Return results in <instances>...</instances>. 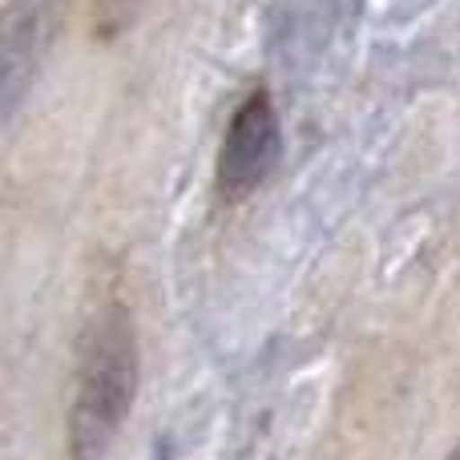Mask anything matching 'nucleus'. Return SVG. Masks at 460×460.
Here are the masks:
<instances>
[{"instance_id":"obj_1","label":"nucleus","mask_w":460,"mask_h":460,"mask_svg":"<svg viewBox=\"0 0 460 460\" xmlns=\"http://www.w3.org/2000/svg\"><path fill=\"white\" fill-rule=\"evenodd\" d=\"M137 332L126 307H105L85 335L77 364V388L69 400L65 445L69 460H105L118 432L126 429L137 396Z\"/></svg>"},{"instance_id":"obj_2","label":"nucleus","mask_w":460,"mask_h":460,"mask_svg":"<svg viewBox=\"0 0 460 460\" xmlns=\"http://www.w3.org/2000/svg\"><path fill=\"white\" fill-rule=\"evenodd\" d=\"M65 0H8L0 8V129L16 118L57 37Z\"/></svg>"},{"instance_id":"obj_3","label":"nucleus","mask_w":460,"mask_h":460,"mask_svg":"<svg viewBox=\"0 0 460 460\" xmlns=\"http://www.w3.org/2000/svg\"><path fill=\"white\" fill-rule=\"evenodd\" d=\"M279 113L262 89H254L234 113L218 150V190L226 202H243L267 182L279 162Z\"/></svg>"},{"instance_id":"obj_4","label":"nucleus","mask_w":460,"mask_h":460,"mask_svg":"<svg viewBox=\"0 0 460 460\" xmlns=\"http://www.w3.org/2000/svg\"><path fill=\"white\" fill-rule=\"evenodd\" d=\"M150 4V0H93V29L97 37H121V32L129 29V24L142 16V8Z\"/></svg>"},{"instance_id":"obj_5","label":"nucleus","mask_w":460,"mask_h":460,"mask_svg":"<svg viewBox=\"0 0 460 460\" xmlns=\"http://www.w3.org/2000/svg\"><path fill=\"white\" fill-rule=\"evenodd\" d=\"M448 460H460V440H456V448H453V453H448Z\"/></svg>"}]
</instances>
